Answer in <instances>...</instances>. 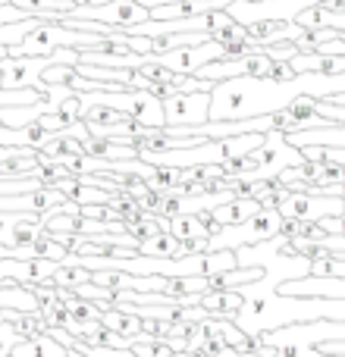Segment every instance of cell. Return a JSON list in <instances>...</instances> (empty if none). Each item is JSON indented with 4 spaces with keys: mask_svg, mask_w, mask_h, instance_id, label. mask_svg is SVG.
I'll list each match as a JSON object with an SVG mask.
<instances>
[{
    "mask_svg": "<svg viewBox=\"0 0 345 357\" xmlns=\"http://www.w3.org/2000/svg\"><path fill=\"white\" fill-rule=\"evenodd\" d=\"M245 307L233 317L239 329L251 335H264L292 323L311 320H345V298H298V295H267L258 285H245Z\"/></svg>",
    "mask_w": 345,
    "mask_h": 357,
    "instance_id": "1",
    "label": "cell"
},
{
    "mask_svg": "<svg viewBox=\"0 0 345 357\" xmlns=\"http://www.w3.org/2000/svg\"><path fill=\"white\" fill-rule=\"evenodd\" d=\"M292 82H270V79H226L216 82L210 91V119H245V116H260V113L283 110L295 94L289 91Z\"/></svg>",
    "mask_w": 345,
    "mask_h": 357,
    "instance_id": "2",
    "label": "cell"
},
{
    "mask_svg": "<svg viewBox=\"0 0 345 357\" xmlns=\"http://www.w3.org/2000/svg\"><path fill=\"white\" fill-rule=\"evenodd\" d=\"M273 66V56L264 47L254 50L245 56H220V60H210L198 69L195 75L207 82H226V79H242V75H251V79H264Z\"/></svg>",
    "mask_w": 345,
    "mask_h": 357,
    "instance_id": "3",
    "label": "cell"
},
{
    "mask_svg": "<svg viewBox=\"0 0 345 357\" xmlns=\"http://www.w3.org/2000/svg\"><path fill=\"white\" fill-rule=\"evenodd\" d=\"M163 116L167 126H201L210 119V91H172L163 98Z\"/></svg>",
    "mask_w": 345,
    "mask_h": 357,
    "instance_id": "4",
    "label": "cell"
},
{
    "mask_svg": "<svg viewBox=\"0 0 345 357\" xmlns=\"http://www.w3.org/2000/svg\"><path fill=\"white\" fill-rule=\"evenodd\" d=\"M66 204V195L54 185H41L31 191H19V195H0V210H16V213H47V210Z\"/></svg>",
    "mask_w": 345,
    "mask_h": 357,
    "instance_id": "5",
    "label": "cell"
},
{
    "mask_svg": "<svg viewBox=\"0 0 345 357\" xmlns=\"http://www.w3.org/2000/svg\"><path fill=\"white\" fill-rule=\"evenodd\" d=\"M245 291L235 289H210L201 295V307L210 310V317H223V320H233L242 307H245Z\"/></svg>",
    "mask_w": 345,
    "mask_h": 357,
    "instance_id": "6",
    "label": "cell"
},
{
    "mask_svg": "<svg viewBox=\"0 0 345 357\" xmlns=\"http://www.w3.org/2000/svg\"><path fill=\"white\" fill-rule=\"evenodd\" d=\"M82 148H85L88 157H98V160H135V157H142L138 148L119 144L107 135H85L82 138Z\"/></svg>",
    "mask_w": 345,
    "mask_h": 357,
    "instance_id": "7",
    "label": "cell"
},
{
    "mask_svg": "<svg viewBox=\"0 0 345 357\" xmlns=\"http://www.w3.org/2000/svg\"><path fill=\"white\" fill-rule=\"evenodd\" d=\"M260 207H264V204H260L258 197H233V201L214 207V216L220 226H242V222L251 220Z\"/></svg>",
    "mask_w": 345,
    "mask_h": 357,
    "instance_id": "8",
    "label": "cell"
},
{
    "mask_svg": "<svg viewBox=\"0 0 345 357\" xmlns=\"http://www.w3.org/2000/svg\"><path fill=\"white\" fill-rule=\"evenodd\" d=\"M101 320H104L110 329H117L119 335H129V339H138V335H142V317H135L132 310L119 307V304H113V301H104Z\"/></svg>",
    "mask_w": 345,
    "mask_h": 357,
    "instance_id": "9",
    "label": "cell"
},
{
    "mask_svg": "<svg viewBox=\"0 0 345 357\" xmlns=\"http://www.w3.org/2000/svg\"><path fill=\"white\" fill-rule=\"evenodd\" d=\"M13 354L16 357H69V348L60 345L50 333H41V335H35V339L19 342V345L13 348Z\"/></svg>",
    "mask_w": 345,
    "mask_h": 357,
    "instance_id": "10",
    "label": "cell"
},
{
    "mask_svg": "<svg viewBox=\"0 0 345 357\" xmlns=\"http://www.w3.org/2000/svg\"><path fill=\"white\" fill-rule=\"evenodd\" d=\"M138 254H148V257H185V251H182V238H176V235L170 232V229H163V232H157V235H151L148 241H142L138 245Z\"/></svg>",
    "mask_w": 345,
    "mask_h": 357,
    "instance_id": "11",
    "label": "cell"
},
{
    "mask_svg": "<svg viewBox=\"0 0 345 357\" xmlns=\"http://www.w3.org/2000/svg\"><path fill=\"white\" fill-rule=\"evenodd\" d=\"M66 310H69V317H73V333L79 335L82 326L101 320V314H104V301H91V298H79V295H75L73 301H66Z\"/></svg>",
    "mask_w": 345,
    "mask_h": 357,
    "instance_id": "12",
    "label": "cell"
},
{
    "mask_svg": "<svg viewBox=\"0 0 345 357\" xmlns=\"http://www.w3.org/2000/svg\"><path fill=\"white\" fill-rule=\"evenodd\" d=\"M13 326H16V333L22 335V339H35V335H41V333H47V317L41 314V310H29V314H13Z\"/></svg>",
    "mask_w": 345,
    "mask_h": 357,
    "instance_id": "13",
    "label": "cell"
},
{
    "mask_svg": "<svg viewBox=\"0 0 345 357\" xmlns=\"http://www.w3.org/2000/svg\"><path fill=\"white\" fill-rule=\"evenodd\" d=\"M41 232H44L41 216H22V220L13 226V232H10V238H6V245H10V248H16V245H31V241H35Z\"/></svg>",
    "mask_w": 345,
    "mask_h": 357,
    "instance_id": "14",
    "label": "cell"
},
{
    "mask_svg": "<svg viewBox=\"0 0 345 357\" xmlns=\"http://www.w3.org/2000/svg\"><path fill=\"white\" fill-rule=\"evenodd\" d=\"M170 232L176 235V238H195V235H210L207 232V226H204L201 220H198V213H189V210H185V213H179V216H172L170 220Z\"/></svg>",
    "mask_w": 345,
    "mask_h": 357,
    "instance_id": "15",
    "label": "cell"
},
{
    "mask_svg": "<svg viewBox=\"0 0 345 357\" xmlns=\"http://www.w3.org/2000/svg\"><path fill=\"white\" fill-rule=\"evenodd\" d=\"M132 351H135V357H176V351L170 348L167 339H154V335H148V333H142L132 342Z\"/></svg>",
    "mask_w": 345,
    "mask_h": 357,
    "instance_id": "16",
    "label": "cell"
},
{
    "mask_svg": "<svg viewBox=\"0 0 345 357\" xmlns=\"http://www.w3.org/2000/svg\"><path fill=\"white\" fill-rule=\"evenodd\" d=\"M31 254H35V257H44V260H60V264H63L69 251L54 238V235L47 232V229H44V232L38 235L35 241H31Z\"/></svg>",
    "mask_w": 345,
    "mask_h": 357,
    "instance_id": "17",
    "label": "cell"
},
{
    "mask_svg": "<svg viewBox=\"0 0 345 357\" xmlns=\"http://www.w3.org/2000/svg\"><path fill=\"white\" fill-rule=\"evenodd\" d=\"M182 178V167H170V163H161V167H154L151 169V176H148V188H154V191H172V185Z\"/></svg>",
    "mask_w": 345,
    "mask_h": 357,
    "instance_id": "18",
    "label": "cell"
},
{
    "mask_svg": "<svg viewBox=\"0 0 345 357\" xmlns=\"http://www.w3.org/2000/svg\"><path fill=\"white\" fill-rule=\"evenodd\" d=\"M19 342H25V339L16 333V326H13L10 320H0V357L13 354V348H16Z\"/></svg>",
    "mask_w": 345,
    "mask_h": 357,
    "instance_id": "19",
    "label": "cell"
},
{
    "mask_svg": "<svg viewBox=\"0 0 345 357\" xmlns=\"http://www.w3.org/2000/svg\"><path fill=\"white\" fill-rule=\"evenodd\" d=\"M298 69L292 66L289 60H273V66H270V73L264 75V79H270V82H295L298 79Z\"/></svg>",
    "mask_w": 345,
    "mask_h": 357,
    "instance_id": "20",
    "label": "cell"
},
{
    "mask_svg": "<svg viewBox=\"0 0 345 357\" xmlns=\"http://www.w3.org/2000/svg\"><path fill=\"white\" fill-rule=\"evenodd\" d=\"M73 291L79 298H91V301H113V289H104V285H98V282H82V285H75Z\"/></svg>",
    "mask_w": 345,
    "mask_h": 357,
    "instance_id": "21",
    "label": "cell"
},
{
    "mask_svg": "<svg viewBox=\"0 0 345 357\" xmlns=\"http://www.w3.org/2000/svg\"><path fill=\"white\" fill-rule=\"evenodd\" d=\"M182 251H185V257H189V254H210L214 251V235H195V238H185Z\"/></svg>",
    "mask_w": 345,
    "mask_h": 357,
    "instance_id": "22",
    "label": "cell"
},
{
    "mask_svg": "<svg viewBox=\"0 0 345 357\" xmlns=\"http://www.w3.org/2000/svg\"><path fill=\"white\" fill-rule=\"evenodd\" d=\"M22 216H35V213H16V210H0V245H6L13 226H16Z\"/></svg>",
    "mask_w": 345,
    "mask_h": 357,
    "instance_id": "23",
    "label": "cell"
},
{
    "mask_svg": "<svg viewBox=\"0 0 345 357\" xmlns=\"http://www.w3.org/2000/svg\"><path fill=\"white\" fill-rule=\"evenodd\" d=\"M214 357H248V354L235 351V348H226V351H220V354H214Z\"/></svg>",
    "mask_w": 345,
    "mask_h": 357,
    "instance_id": "24",
    "label": "cell"
},
{
    "mask_svg": "<svg viewBox=\"0 0 345 357\" xmlns=\"http://www.w3.org/2000/svg\"><path fill=\"white\" fill-rule=\"evenodd\" d=\"M342 213H345V195H342Z\"/></svg>",
    "mask_w": 345,
    "mask_h": 357,
    "instance_id": "25",
    "label": "cell"
},
{
    "mask_svg": "<svg viewBox=\"0 0 345 357\" xmlns=\"http://www.w3.org/2000/svg\"><path fill=\"white\" fill-rule=\"evenodd\" d=\"M0 126H3V123H0Z\"/></svg>",
    "mask_w": 345,
    "mask_h": 357,
    "instance_id": "26",
    "label": "cell"
}]
</instances>
